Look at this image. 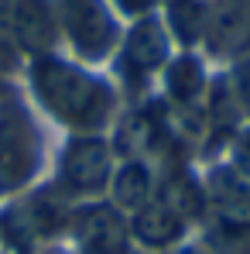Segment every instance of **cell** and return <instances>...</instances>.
<instances>
[{"mask_svg": "<svg viewBox=\"0 0 250 254\" xmlns=\"http://www.w3.org/2000/svg\"><path fill=\"white\" fill-rule=\"evenodd\" d=\"M31 89L45 110L76 134H100L117 110L113 89L100 76H89L58 55L31 59Z\"/></svg>", "mask_w": 250, "mask_h": 254, "instance_id": "1", "label": "cell"}, {"mask_svg": "<svg viewBox=\"0 0 250 254\" xmlns=\"http://www.w3.org/2000/svg\"><path fill=\"white\" fill-rule=\"evenodd\" d=\"M42 158L45 141L31 110L17 96L0 100V196L31 186L42 172Z\"/></svg>", "mask_w": 250, "mask_h": 254, "instance_id": "2", "label": "cell"}, {"mask_svg": "<svg viewBox=\"0 0 250 254\" xmlns=\"http://www.w3.org/2000/svg\"><path fill=\"white\" fill-rule=\"evenodd\" d=\"M206 213L212 216L209 241L219 254H250V182L223 165L206 179Z\"/></svg>", "mask_w": 250, "mask_h": 254, "instance_id": "3", "label": "cell"}, {"mask_svg": "<svg viewBox=\"0 0 250 254\" xmlns=\"http://www.w3.org/2000/svg\"><path fill=\"white\" fill-rule=\"evenodd\" d=\"M58 17V35H65L72 52L86 62H103L117 48V21L103 0H51Z\"/></svg>", "mask_w": 250, "mask_h": 254, "instance_id": "4", "label": "cell"}, {"mask_svg": "<svg viewBox=\"0 0 250 254\" xmlns=\"http://www.w3.org/2000/svg\"><path fill=\"white\" fill-rule=\"evenodd\" d=\"M113 179V148L100 134H76L58 162V186L69 196H96L110 189Z\"/></svg>", "mask_w": 250, "mask_h": 254, "instance_id": "5", "label": "cell"}, {"mask_svg": "<svg viewBox=\"0 0 250 254\" xmlns=\"http://www.w3.org/2000/svg\"><path fill=\"white\" fill-rule=\"evenodd\" d=\"M168 31L154 14H144L117 48V76L124 86L141 89L168 62Z\"/></svg>", "mask_w": 250, "mask_h": 254, "instance_id": "6", "label": "cell"}, {"mask_svg": "<svg viewBox=\"0 0 250 254\" xmlns=\"http://www.w3.org/2000/svg\"><path fill=\"white\" fill-rule=\"evenodd\" d=\"M69 227L79 254H127L130 223L113 203H89L69 213Z\"/></svg>", "mask_w": 250, "mask_h": 254, "instance_id": "7", "label": "cell"}, {"mask_svg": "<svg viewBox=\"0 0 250 254\" xmlns=\"http://www.w3.org/2000/svg\"><path fill=\"white\" fill-rule=\"evenodd\" d=\"M10 28L21 55H31V59L55 55L58 17L51 0H10Z\"/></svg>", "mask_w": 250, "mask_h": 254, "instance_id": "8", "label": "cell"}, {"mask_svg": "<svg viewBox=\"0 0 250 254\" xmlns=\"http://www.w3.org/2000/svg\"><path fill=\"white\" fill-rule=\"evenodd\" d=\"M212 55L240 59L250 52V0H212L206 38Z\"/></svg>", "mask_w": 250, "mask_h": 254, "instance_id": "9", "label": "cell"}, {"mask_svg": "<svg viewBox=\"0 0 250 254\" xmlns=\"http://www.w3.org/2000/svg\"><path fill=\"white\" fill-rule=\"evenodd\" d=\"M127 223H130V241H137V244H144L151 251H165L171 244H178L182 234H185V227H189V220L182 213L171 210L158 192L141 210L130 213Z\"/></svg>", "mask_w": 250, "mask_h": 254, "instance_id": "10", "label": "cell"}, {"mask_svg": "<svg viewBox=\"0 0 250 254\" xmlns=\"http://www.w3.org/2000/svg\"><path fill=\"white\" fill-rule=\"evenodd\" d=\"M154 192H158V179H154V169L144 158H127L120 169H113L110 196H113L117 210H127V213L141 210Z\"/></svg>", "mask_w": 250, "mask_h": 254, "instance_id": "11", "label": "cell"}, {"mask_svg": "<svg viewBox=\"0 0 250 254\" xmlns=\"http://www.w3.org/2000/svg\"><path fill=\"white\" fill-rule=\"evenodd\" d=\"M202 83H206L202 65H199V59H192V55H178V59H171L165 65L168 100H171L175 107H182V110H189V107L199 103V96H202V89H206Z\"/></svg>", "mask_w": 250, "mask_h": 254, "instance_id": "12", "label": "cell"}, {"mask_svg": "<svg viewBox=\"0 0 250 254\" xmlns=\"http://www.w3.org/2000/svg\"><path fill=\"white\" fill-rule=\"evenodd\" d=\"M168 28L182 45H196L206 38L209 0H168Z\"/></svg>", "mask_w": 250, "mask_h": 254, "instance_id": "13", "label": "cell"}, {"mask_svg": "<svg viewBox=\"0 0 250 254\" xmlns=\"http://www.w3.org/2000/svg\"><path fill=\"white\" fill-rule=\"evenodd\" d=\"M226 89H230L237 110H240V114H250V52L233 62L230 79H226Z\"/></svg>", "mask_w": 250, "mask_h": 254, "instance_id": "14", "label": "cell"}, {"mask_svg": "<svg viewBox=\"0 0 250 254\" xmlns=\"http://www.w3.org/2000/svg\"><path fill=\"white\" fill-rule=\"evenodd\" d=\"M17 42H14V28H10V0H0V69H17Z\"/></svg>", "mask_w": 250, "mask_h": 254, "instance_id": "15", "label": "cell"}, {"mask_svg": "<svg viewBox=\"0 0 250 254\" xmlns=\"http://www.w3.org/2000/svg\"><path fill=\"white\" fill-rule=\"evenodd\" d=\"M230 169L237 172V175H244V179L250 182V130L237 137V144H233V155H230Z\"/></svg>", "mask_w": 250, "mask_h": 254, "instance_id": "16", "label": "cell"}, {"mask_svg": "<svg viewBox=\"0 0 250 254\" xmlns=\"http://www.w3.org/2000/svg\"><path fill=\"white\" fill-rule=\"evenodd\" d=\"M117 3H120L124 10H130V14H148L154 0H117Z\"/></svg>", "mask_w": 250, "mask_h": 254, "instance_id": "17", "label": "cell"}, {"mask_svg": "<svg viewBox=\"0 0 250 254\" xmlns=\"http://www.w3.org/2000/svg\"><path fill=\"white\" fill-rule=\"evenodd\" d=\"M178 254H206V251H202V248H182Z\"/></svg>", "mask_w": 250, "mask_h": 254, "instance_id": "18", "label": "cell"}]
</instances>
